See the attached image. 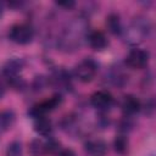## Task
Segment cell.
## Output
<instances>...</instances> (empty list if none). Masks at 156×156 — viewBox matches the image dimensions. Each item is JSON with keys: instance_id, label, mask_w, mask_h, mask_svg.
<instances>
[{"instance_id": "ba28073f", "label": "cell", "mask_w": 156, "mask_h": 156, "mask_svg": "<svg viewBox=\"0 0 156 156\" xmlns=\"http://www.w3.org/2000/svg\"><path fill=\"white\" fill-rule=\"evenodd\" d=\"M49 84L52 85L54 88L58 89L60 91L69 90L71 87H72L71 74L65 68H56V69L52 71L51 76L49 77Z\"/></svg>"}, {"instance_id": "7c38bea8", "label": "cell", "mask_w": 156, "mask_h": 156, "mask_svg": "<svg viewBox=\"0 0 156 156\" xmlns=\"http://www.w3.org/2000/svg\"><path fill=\"white\" fill-rule=\"evenodd\" d=\"M33 127H34V130L41 136L49 138L52 135L54 128H52V123L48 116L34 117L33 118Z\"/></svg>"}, {"instance_id": "d6986e66", "label": "cell", "mask_w": 156, "mask_h": 156, "mask_svg": "<svg viewBox=\"0 0 156 156\" xmlns=\"http://www.w3.org/2000/svg\"><path fill=\"white\" fill-rule=\"evenodd\" d=\"M56 5L60 6V7H63L66 10H69V9H72V7L76 6V2L72 1V0H66V1H57Z\"/></svg>"}, {"instance_id": "2e32d148", "label": "cell", "mask_w": 156, "mask_h": 156, "mask_svg": "<svg viewBox=\"0 0 156 156\" xmlns=\"http://www.w3.org/2000/svg\"><path fill=\"white\" fill-rule=\"evenodd\" d=\"M129 141L126 134H119L113 140V149L118 155H126L128 152Z\"/></svg>"}, {"instance_id": "e0dca14e", "label": "cell", "mask_w": 156, "mask_h": 156, "mask_svg": "<svg viewBox=\"0 0 156 156\" xmlns=\"http://www.w3.org/2000/svg\"><path fill=\"white\" fill-rule=\"evenodd\" d=\"M5 156H22V144H21V141H18V140L11 141L6 147Z\"/></svg>"}, {"instance_id": "8992f818", "label": "cell", "mask_w": 156, "mask_h": 156, "mask_svg": "<svg viewBox=\"0 0 156 156\" xmlns=\"http://www.w3.org/2000/svg\"><path fill=\"white\" fill-rule=\"evenodd\" d=\"M149 60H150V54L147 50L134 48L128 52L126 57V65L132 69H141L147 66Z\"/></svg>"}, {"instance_id": "277c9868", "label": "cell", "mask_w": 156, "mask_h": 156, "mask_svg": "<svg viewBox=\"0 0 156 156\" xmlns=\"http://www.w3.org/2000/svg\"><path fill=\"white\" fill-rule=\"evenodd\" d=\"M9 39L17 45H27L34 39V29L28 23L13 24L9 30Z\"/></svg>"}, {"instance_id": "52a82bcc", "label": "cell", "mask_w": 156, "mask_h": 156, "mask_svg": "<svg viewBox=\"0 0 156 156\" xmlns=\"http://www.w3.org/2000/svg\"><path fill=\"white\" fill-rule=\"evenodd\" d=\"M91 106L99 112H107L115 104V99L107 90H98L90 96Z\"/></svg>"}, {"instance_id": "8fae6325", "label": "cell", "mask_w": 156, "mask_h": 156, "mask_svg": "<svg viewBox=\"0 0 156 156\" xmlns=\"http://www.w3.org/2000/svg\"><path fill=\"white\" fill-rule=\"evenodd\" d=\"M87 40L89 46L95 51H102L107 48L108 40L104 32L101 30H91L87 34Z\"/></svg>"}, {"instance_id": "6da1fadb", "label": "cell", "mask_w": 156, "mask_h": 156, "mask_svg": "<svg viewBox=\"0 0 156 156\" xmlns=\"http://www.w3.org/2000/svg\"><path fill=\"white\" fill-rule=\"evenodd\" d=\"M85 23L82 20H76L71 22L67 28L63 30L61 38L58 39V45L65 51H73L77 50L84 37H87L85 33Z\"/></svg>"}, {"instance_id": "9a60e30c", "label": "cell", "mask_w": 156, "mask_h": 156, "mask_svg": "<svg viewBox=\"0 0 156 156\" xmlns=\"http://www.w3.org/2000/svg\"><path fill=\"white\" fill-rule=\"evenodd\" d=\"M106 26H107V29L115 35H119L123 33V24H122L121 17L117 13H110L106 17Z\"/></svg>"}, {"instance_id": "7a4b0ae2", "label": "cell", "mask_w": 156, "mask_h": 156, "mask_svg": "<svg viewBox=\"0 0 156 156\" xmlns=\"http://www.w3.org/2000/svg\"><path fill=\"white\" fill-rule=\"evenodd\" d=\"M150 22L147 18L144 17H138L135 18L127 29H123L126 40L129 44H139L144 39L147 38L150 33Z\"/></svg>"}, {"instance_id": "ffe728a7", "label": "cell", "mask_w": 156, "mask_h": 156, "mask_svg": "<svg viewBox=\"0 0 156 156\" xmlns=\"http://www.w3.org/2000/svg\"><path fill=\"white\" fill-rule=\"evenodd\" d=\"M57 154H58V156H76L74 151L71 149H61Z\"/></svg>"}, {"instance_id": "4fadbf2b", "label": "cell", "mask_w": 156, "mask_h": 156, "mask_svg": "<svg viewBox=\"0 0 156 156\" xmlns=\"http://www.w3.org/2000/svg\"><path fill=\"white\" fill-rule=\"evenodd\" d=\"M24 66V61L22 58H18V57H13V58H10L4 68H2V73L5 76V78L9 80L11 78H15V77H18L20 76V72L22 71Z\"/></svg>"}, {"instance_id": "7402d4cb", "label": "cell", "mask_w": 156, "mask_h": 156, "mask_svg": "<svg viewBox=\"0 0 156 156\" xmlns=\"http://www.w3.org/2000/svg\"><path fill=\"white\" fill-rule=\"evenodd\" d=\"M5 7H6V4L4 1H0V17L2 16V13L5 12Z\"/></svg>"}, {"instance_id": "9c48e42d", "label": "cell", "mask_w": 156, "mask_h": 156, "mask_svg": "<svg viewBox=\"0 0 156 156\" xmlns=\"http://www.w3.org/2000/svg\"><path fill=\"white\" fill-rule=\"evenodd\" d=\"M121 107H122V111H123L124 116L133 117L134 115H136L143 108V105L135 95L128 94V95L123 96V99L121 101Z\"/></svg>"}, {"instance_id": "5bb4252c", "label": "cell", "mask_w": 156, "mask_h": 156, "mask_svg": "<svg viewBox=\"0 0 156 156\" xmlns=\"http://www.w3.org/2000/svg\"><path fill=\"white\" fill-rule=\"evenodd\" d=\"M16 122V115L12 110H2L0 111V136L10 130Z\"/></svg>"}, {"instance_id": "3957f363", "label": "cell", "mask_w": 156, "mask_h": 156, "mask_svg": "<svg viewBox=\"0 0 156 156\" xmlns=\"http://www.w3.org/2000/svg\"><path fill=\"white\" fill-rule=\"evenodd\" d=\"M99 71L98 62L91 57H85L80 62H78L74 67V76L76 78L82 83H89L91 82Z\"/></svg>"}, {"instance_id": "ac0fdd59", "label": "cell", "mask_w": 156, "mask_h": 156, "mask_svg": "<svg viewBox=\"0 0 156 156\" xmlns=\"http://www.w3.org/2000/svg\"><path fill=\"white\" fill-rule=\"evenodd\" d=\"M48 84H49V78H45V77H43V76H38V77L34 78L32 87H33V89H34L35 91H39V90L44 89Z\"/></svg>"}, {"instance_id": "30bf717a", "label": "cell", "mask_w": 156, "mask_h": 156, "mask_svg": "<svg viewBox=\"0 0 156 156\" xmlns=\"http://www.w3.org/2000/svg\"><path fill=\"white\" fill-rule=\"evenodd\" d=\"M84 150L89 156H105L107 154V144L100 138L88 139L84 143Z\"/></svg>"}, {"instance_id": "5b68a950", "label": "cell", "mask_w": 156, "mask_h": 156, "mask_svg": "<svg viewBox=\"0 0 156 156\" xmlns=\"http://www.w3.org/2000/svg\"><path fill=\"white\" fill-rule=\"evenodd\" d=\"M62 102V96L60 94H55L51 98L43 100L38 104H35L34 106H32V108L29 110V116L32 118L38 117V116H46L48 112L54 111L56 107H58Z\"/></svg>"}, {"instance_id": "44dd1931", "label": "cell", "mask_w": 156, "mask_h": 156, "mask_svg": "<svg viewBox=\"0 0 156 156\" xmlns=\"http://www.w3.org/2000/svg\"><path fill=\"white\" fill-rule=\"evenodd\" d=\"M5 93H6V85L2 82H0V100L4 98Z\"/></svg>"}]
</instances>
